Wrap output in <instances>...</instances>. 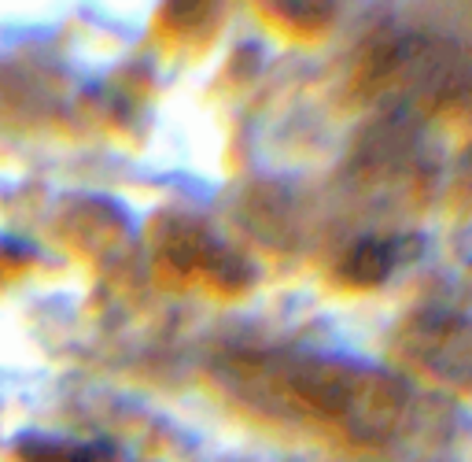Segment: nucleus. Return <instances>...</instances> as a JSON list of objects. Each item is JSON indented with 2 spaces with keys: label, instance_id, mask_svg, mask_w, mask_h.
Returning a JSON list of instances; mask_svg holds the SVG:
<instances>
[{
  "label": "nucleus",
  "instance_id": "f03ea898",
  "mask_svg": "<svg viewBox=\"0 0 472 462\" xmlns=\"http://www.w3.org/2000/svg\"><path fill=\"white\" fill-rule=\"evenodd\" d=\"M395 245H384V240H362L354 255L347 259V274L354 281H384L395 270Z\"/></svg>",
  "mask_w": 472,
  "mask_h": 462
},
{
  "label": "nucleus",
  "instance_id": "f257e3e1",
  "mask_svg": "<svg viewBox=\"0 0 472 462\" xmlns=\"http://www.w3.org/2000/svg\"><path fill=\"white\" fill-rule=\"evenodd\" d=\"M15 452L22 462H108V444H85L67 440V436H48V433H22L15 440Z\"/></svg>",
  "mask_w": 472,
  "mask_h": 462
}]
</instances>
